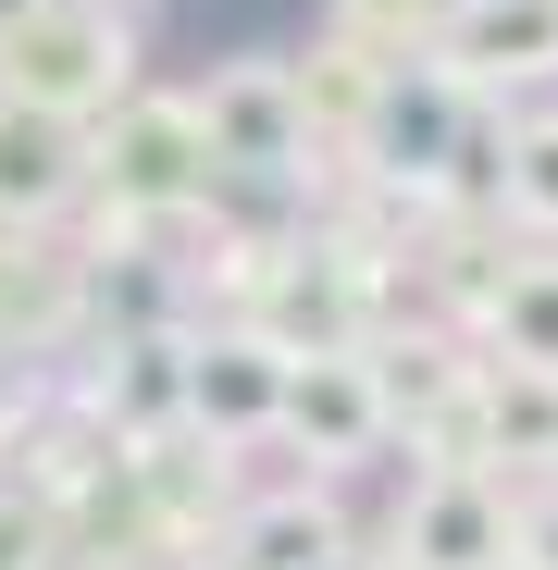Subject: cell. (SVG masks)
<instances>
[{
	"label": "cell",
	"mask_w": 558,
	"mask_h": 570,
	"mask_svg": "<svg viewBox=\"0 0 558 570\" xmlns=\"http://www.w3.org/2000/svg\"><path fill=\"white\" fill-rule=\"evenodd\" d=\"M125 62L112 13H87V0H38V13L0 26V100H38V112H75V100H100Z\"/></svg>",
	"instance_id": "cell-1"
},
{
	"label": "cell",
	"mask_w": 558,
	"mask_h": 570,
	"mask_svg": "<svg viewBox=\"0 0 558 570\" xmlns=\"http://www.w3.org/2000/svg\"><path fill=\"white\" fill-rule=\"evenodd\" d=\"M199 125H212V161H298V87L273 62H236V75H212Z\"/></svg>",
	"instance_id": "cell-2"
},
{
	"label": "cell",
	"mask_w": 558,
	"mask_h": 570,
	"mask_svg": "<svg viewBox=\"0 0 558 570\" xmlns=\"http://www.w3.org/2000/svg\"><path fill=\"white\" fill-rule=\"evenodd\" d=\"M199 161H212L199 100H125V112H112V174H125V199H174Z\"/></svg>",
	"instance_id": "cell-3"
},
{
	"label": "cell",
	"mask_w": 558,
	"mask_h": 570,
	"mask_svg": "<svg viewBox=\"0 0 558 570\" xmlns=\"http://www.w3.org/2000/svg\"><path fill=\"white\" fill-rule=\"evenodd\" d=\"M497 546H509V521H497L484 484H422L410 497V558L422 570H497Z\"/></svg>",
	"instance_id": "cell-4"
},
{
	"label": "cell",
	"mask_w": 558,
	"mask_h": 570,
	"mask_svg": "<svg viewBox=\"0 0 558 570\" xmlns=\"http://www.w3.org/2000/svg\"><path fill=\"white\" fill-rule=\"evenodd\" d=\"M75 186V125L38 100H0V212H50Z\"/></svg>",
	"instance_id": "cell-5"
},
{
	"label": "cell",
	"mask_w": 558,
	"mask_h": 570,
	"mask_svg": "<svg viewBox=\"0 0 558 570\" xmlns=\"http://www.w3.org/2000/svg\"><path fill=\"white\" fill-rule=\"evenodd\" d=\"M186 397H199V422H273V410L298 397V372L273 360V347H199Z\"/></svg>",
	"instance_id": "cell-6"
},
{
	"label": "cell",
	"mask_w": 558,
	"mask_h": 570,
	"mask_svg": "<svg viewBox=\"0 0 558 570\" xmlns=\"http://www.w3.org/2000/svg\"><path fill=\"white\" fill-rule=\"evenodd\" d=\"M459 50L497 62V75H546L558 62V0H472L459 13Z\"/></svg>",
	"instance_id": "cell-7"
},
{
	"label": "cell",
	"mask_w": 558,
	"mask_h": 570,
	"mask_svg": "<svg viewBox=\"0 0 558 570\" xmlns=\"http://www.w3.org/2000/svg\"><path fill=\"white\" fill-rule=\"evenodd\" d=\"M286 410H298V422H311L323 446H360V434H372V385H360V372H347V360H311Z\"/></svg>",
	"instance_id": "cell-8"
},
{
	"label": "cell",
	"mask_w": 558,
	"mask_h": 570,
	"mask_svg": "<svg viewBox=\"0 0 558 570\" xmlns=\"http://www.w3.org/2000/svg\"><path fill=\"white\" fill-rule=\"evenodd\" d=\"M447 112H459L447 87H385V161H398V174L434 161V149H447Z\"/></svg>",
	"instance_id": "cell-9"
},
{
	"label": "cell",
	"mask_w": 558,
	"mask_h": 570,
	"mask_svg": "<svg viewBox=\"0 0 558 570\" xmlns=\"http://www.w3.org/2000/svg\"><path fill=\"white\" fill-rule=\"evenodd\" d=\"M509 347L558 372V273H533V285H509Z\"/></svg>",
	"instance_id": "cell-10"
},
{
	"label": "cell",
	"mask_w": 558,
	"mask_h": 570,
	"mask_svg": "<svg viewBox=\"0 0 558 570\" xmlns=\"http://www.w3.org/2000/svg\"><path fill=\"white\" fill-rule=\"evenodd\" d=\"M509 199H521L533 224H558V125H533V137L509 149Z\"/></svg>",
	"instance_id": "cell-11"
},
{
	"label": "cell",
	"mask_w": 558,
	"mask_h": 570,
	"mask_svg": "<svg viewBox=\"0 0 558 570\" xmlns=\"http://www.w3.org/2000/svg\"><path fill=\"white\" fill-rule=\"evenodd\" d=\"M533 570H558V521H546V533H533Z\"/></svg>",
	"instance_id": "cell-12"
},
{
	"label": "cell",
	"mask_w": 558,
	"mask_h": 570,
	"mask_svg": "<svg viewBox=\"0 0 558 570\" xmlns=\"http://www.w3.org/2000/svg\"><path fill=\"white\" fill-rule=\"evenodd\" d=\"M521 570H533V558H521Z\"/></svg>",
	"instance_id": "cell-13"
}]
</instances>
